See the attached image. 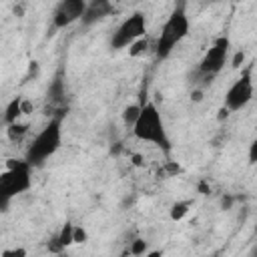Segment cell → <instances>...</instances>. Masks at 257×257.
Wrapping results in <instances>:
<instances>
[{
  "instance_id": "6da1fadb",
  "label": "cell",
  "mask_w": 257,
  "mask_h": 257,
  "mask_svg": "<svg viewBox=\"0 0 257 257\" xmlns=\"http://www.w3.org/2000/svg\"><path fill=\"white\" fill-rule=\"evenodd\" d=\"M189 28H191V22H189V16H187V2L177 0L169 18L165 20V24L161 28L159 38H157V48H155L157 58L159 60L169 58L171 52L175 50V46L189 34Z\"/></svg>"
},
{
  "instance_id": "7a4b0ae2",
  "label": "cell",
  "mask_w": 257,
  "mask_h": 257,
  "mask_svg": "<svg viewBox=\"0 0 257 257\" xmlns=\"http://www.w3.org/2000/svg\"><path fill=\"white\" fill-rule=\"evenodd\" d=\"M131 128H133V135L139 141H149V143L157 145L159 149H163L165 153L171 151V141H169L165 122H163L161 112H159L155 102L147 100L141 106V112H139V116H137V120Z\"/></svg>"
},
{
  "instance_id": "3957f363",
  "label": "cell",
  "mask_w": 257,
  "mask_h": 257,
  "mask_svg": "<svg viewBox=\"0 0 257 257\" xmlns=\"http://www.w3.org/2000/svg\"><path fill=\"white\" fill-rule=\"evenodd\" d=\"M30 171L26 159H6V169L0 173V211H6L16 195L30 189Z\"/></svg>"
},
{
  "instance_id": "277c9868",
  "label": "cell",
  "mask_w": 257,
  "mask_h": 257,
  "mask_svg": "<svg viewBox=\"0 0 257 257\" xmlns=\"http://www.w3.org/2000/svg\"><path fill=\"white\" fill-rule=\"evenodd\" d=\"M62 145V116L56 114L48 120V124L32 139L28 151H26V161L30 167H40L48 157H52Z\"/></svg>"
},
{
  "instance_id": "5b68a950",
  "label": "cell",
  "mask_w": 257,
  "mask_h": 257,
  "mask_svg": "<svg viewBox=\"0 0 257 257\" xmlns=\"http://www.w3.org/2000/svg\"><path fill=\"white\" fill-rule=\"evenodd\" d=\"M229 46H231L229 38L219 36L211 44V48L205 52V56H203V60L199 62V68H197V78H199L197 82L201 86L211 84V80L223 70V66L227 62V56H229Z\"/></svg>"
},
{
  "instance_id": "8992f818",
  "label": "cell",
  "mask_w": 257,
  "mask_h": 257,
  "mask_svg": "<svg viewBox=\"0 0 257 257\" xmlns=\"http://www.w3.org/2000/svg\"><path fill=\"white\" fill-rule=\"evenodd\" d=\"M251 70L253 66H245L243 72H241V78H237L229 90L225 92V108L229 112H235V110H241L245 108L251 98H253V78H251Z\"/></svg>"
},
{
  "instance_id": "52a82bcc",
  "label": "cell",
  "mask_w": 257,
  "mask_h": 257,
  "mask_svg": "<svg viewBox=\"0 0 257 257\" xmlns=\"http://www.w3.org/2000/svg\"><path fill=\"white\" fill-rule=\"evenodd\" d=\"M147 32V20H145V14L143 12H133L128 18H124L118 28L112 32V38H110V48L114 50H120V48H126L133 40L145 36Z\"/></svg>"
},
{
  "instance_id": "ba28073f",
  "label": "cell",
  "mask_w": 257,
  "mask_h": 257,
  "mask_svg": "<svg viewBox=\"0 0 257 257\" xmlns=\"http://www.w3.org/2000/svg\"><path fill=\"white\" fill-rule=\"evenodd\" d=\"M84 8H86V0H60L52 14L54 28H66L72 22L80 20Z\"/></svg>"
},
{
  "instance_id": "9c48e42d",
  "label": "cell",
  "mask_w": 257,
  "mask_h": 257,
  "mask_svg": "<svg viewBox=\"0 0 257 257\" xmlns=\"http://www.w3.org/2000/svg\"><path fill=\"white\" fill-rule=\"evenodd\" d=\"M116 12L112 0H86V8L80 16V22L84 26H90L94 22L104 20L106 16H112Z\"/></svg>"
},
{
  "instance_id": "30bf717a",
  "label": "cell",
  "mask_w": 257,
  "mask_h": 257,
  "mask_svg": "<svg viewBox=\"0 0 257 257\" xmlns=\"http://www.w3.org/2000/svg\"><path fill=\"white\" fill-rule=\"evenodd\" d=\"M64 96H66V86H64V76H62V72H58L52 80H50V84H48V90H46V98H48V102L50 104H54V106H60L62 102H64Z\"/></svg>"
},
{
  "instance_id": "8fae6325",
  "label": "cell",
  "mask_w": 257,
  "mask_h": 257,
  "mask_svg": "<svg viewBox=\"0 0 257 257\" xmlns=\"http://www.w3.org/2000/svg\"><path fill=\"white\" fill-rule=\"evenodd\" d=\"M22 114V96H16L8 102L6 110H4V122L10 124V122H16Z\"/></svg>"
},
{
  "instance_id": "7c38bea8",
  "label": "cell",
  "mask_w": 257,
  "mask_h": 257,
  "mask_svg": "<svg viewBox=\"0 0 257 257\" xmlns=\"http://www.w3.org/2000/svg\"><path fill=\"white\" fill-rule=\"evenodd\" d=\"M26 133H28V124H24V122H18V120H16V122L6 124V137H8V141H12V143H20Z\"/></svg>"
},
{
  "instance_id": "4fadbf2b",
  "label": "cell",
  "mask_w": 257,
  "mask_h": 257,
  "mask_svg": "<svg viewBox=\"0 0 257 257\" xmlns=\"http://www.w3.org/2000/svg\"><path fill=\"white\" fill-rule=\"evenodd\" d=\"M191 205H193L191 201H177V203H173V205H171V211H169V217H171L173 221L185 219V215L189 213Z\"/></svg>"
},
{
  "instance_id": "5bb4252c",
  "label": "cell",
  "mask_w": 257,
  "mask_h": 257,
  "mask_svg": "<svg viewBox=\"0 0 257 257\" xmlns=\"http://www.w3.org/2000/svg\"><path fill=\"white\" fill-rule=\"evenodd\" d=\"M126 48H128V56H131V58H137V56L145 54L147 48H149V38H147V34L141 36V38H137V40H133Z\"/></svg>"
},
{
  "instance_id": "9a60e30c",
  "label": "cell",
  "mask_w": 257,
  "mask_h": 257,
  "mask_svg": "<svg viewBox=\"0 0 257 257\" xmlns=\"http://www.w3.org/2000/svg\"><path fill=\"white\" fill-rule=\"evenodd\" d=\"M139 112H141V104H128V106L122 110V120H124V124H126V126H133L135 120H137V116H139Z\"/></svg>"
},
{
  "instance_id": "2e32d148",
  "label": "cell",
  "mask_w": 257,
  "mask_h": 257,
  "mask_svg": "<svg viewBox=\"0 0 257 257\" xmlns=\"http://www.w3.org/2000/svg\"><path fill=\"white\" fill-rule=\"evenodd\" d=\"M88 241V233L84 231V227H80V225H76V227H72V243H86Z\"/></svg>"
},
{
  "instance_id": "e0dca14e",
  "label": "cell",
  "mask_w": 257,
  "mask_h": 257,
  "mask_svg": "<svg viewBox=\"0 0 257 257\" xmlns=\"http://www.w3.org/2000/svg\"><path fill=\"white\" fill-rule=\"evenodd\" d=\"M128 253H131V255H145V253H147V241L135 239V241L131 243V247H128Z\"/></svg>"
},
{
  "instance_id": "ac0fdd59",
  "label": "cell",
  "mask_w": 257,
  "mask_h": 257,
  "mask_svg": "<svg viewBox=\"0 0 257 257\" xmlns=\"http://www.w3.org/2000/svg\"><path fill=\"white\" fill-rule=\"evenodd\" d=\"M243 62H245V52H243V50L235 52V56H233V60H231V66H233V68H239V66H243Z\"/></svg>"
},
{
  "instance_id": "d6986e66",
  "label": "cell",
  "mask_w": 257,
  "mask_h": 257,
  "mask_svg": "<svg viewBox=\"0 0 257 257\" xmlns=\"http://www.w3.org/2000/svg\"><path fill=\"white\" fill-rule=\"evenodd\" d=\"M36 76H38V62L32 60V62L28 64V74H26L24 80H30V78H36Z\"/></svg>"
},
{
  "instance_id": "ffe728a7",
  "label": "cell",
  "mask_w": 257,
  "mask_h": 257,
  "mask_svg": "<svg viewBox=\"0 0 257 257\" xmlns=\"http://www.w3.org/2000/svg\"><path fill=\"white\" fill-rule=\"evenodd\" d=\"M26 249H6L2 251V257H24Z\"/></svg>"
},
{
  "instance_id": "44dd1931",
  "label": "cell",
  "mask_w": 257,
  "mask_h": 257,
  "mask_svg": "<svg viewBox=\"0 0 257 257\" xmlns=\"http://www.w3.org/2000/svg\"><path fill=\"white\" fill-rule=\"evenodd\" d=\"M165 173H167L169 177H173V175L181 173V167H179L177 163H167V165H165Z\"/></svg>"
},
{
  "instance_id": "7402d4cb",
  "label": "cell",
  "mask_w": 257,
  "mask_h": 257,
  "mask_svg": "<svg viewBox=\"0 0 257 257\" xmlns=\"http://www.w3.org/2000/svg\"><path fill=\"white\" fill-rule=\"evenodd\" d=\"M255 161H257V141L251 143V151H249V163L253 165Z\"/></svg>"
},
{
  "instance_id": "603a6c76",
  "label": "cell",
  "mask_w": 257,
  "mask_h": 257,
  "mask_svg": "<svg viewBox=\"0 0 257 257\" xmlns=\"http://www.w3.org/2000/svg\"><path fill=\"white\" fill-rule=\"evenodd\" d=\"M191 100H193V102H201V100H203V90H201V88H195V90L191 92Z\"/></svg>"
},
{
  "instance_id": "cb8c5ba5",
  "label": "cell",
  "mask_w": 257,
  "mask_h": 257,
  "mask_svg": "<svg viewBox=\"0 0 257 257\" xmlns=\"http://www.w3.org/2000/svg\"><path fill=\"white\" fill-rule=\"evenodd\" d=\"M199 191H201L203 195H209V193H211V187H209L205 181H201V183H199Z\"/></svg>"
},
{
  "instance_id": "d4e9b609",
  "label": "cell",
  "mask_w": 257,
  "mask_h": 257,
  "mask_svg": "<svg viewBox=\"0 0 257 257\" xmlns=\"http://www.w3.org/2000/svg\"><path fill=\"white\" fill-rule=\"evenodd\" d=\"M30 110H32V104H30L28 100H24V98H22V114H28Z\"/></svg>"
},
{
  "instance_id": "484cf974",
  "label": "cell",
  "mask_w": 257,
  "mask_h": 257,
  "mask_svg": "<svg viewBox=\"0 0 257 257\" xmlns=\"http://www.w3.org/2000/svg\"><path fill=\"white\" fill-rule=\"evenodd\" d=\"M233 205V197H223V209H231Z\"/></svg>"
},
{
  "instance_id": "4316f807",
  "label": "cell",
  "mask_w": 257,
  "mask_h": 257,
  "mask_svg": "<svg viewBox=\"0 0 257 257\" xmlns=\"http://www.w3.org/2000/svg\"><path fill=\"white\" fill-rule=\"evenodd\" d=\"M227 116H229V110L223 106V108L219 110V120H223V118H227Z\"/></svg>"
},
{
  "instance_id": "83f0119b",
  "label": "cell",
  "mask_w": 257,
  "mask_h": 257,
  "mask_svg": "<svg viewBox=\"0 0 257 257\" xmlns=\"http://www.w3.org/2000/svg\"><path fill=\"white\" fill-rule=\"evenodd\" d=\"M133 165H143V159H141V155H133Z\"/></svg>"
},
{
  "instance_id": "f1b7e54d",
  "label": "cell",
  "mask_w": 257,
  "mask_h": 257,
  "mask_svg": "<svg viewBox=\"0 0 257 257\" xmlns=\"http://www.w3.org/2000/svg\"><path fill=\"white\" fill-rule=\"evenodd\" d=\"M22 12H24L22 6H14V14H16V16H22Z\"/></svg>"
}]
</instances>
